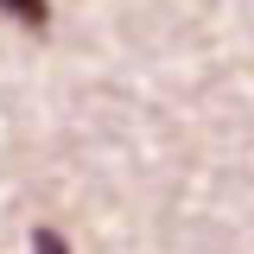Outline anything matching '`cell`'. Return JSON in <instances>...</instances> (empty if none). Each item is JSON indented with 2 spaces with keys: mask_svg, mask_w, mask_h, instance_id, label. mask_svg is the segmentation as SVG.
Returning a JSON list of instances; mask_svg holds the SVG:
<instances>
[{
  "mask_svg": "<svg viewBox=\"0 0 254 254\" xmlns=\"http://www.w3.org/2000/svg\"><path fill=\"white\" fill-rule=\"evenodd\" d=\"M0 13L19 19L26 32H45V26H51V0H0Z\"/></svg>",
  "mask_w": 254,
  "mask_h": 254,
  "instance_id": "1",
  "label": "cell"
},
{
  "mask_svg": "<svg viewBox=\"0 0 254 254\" xmlns=\"http://www.w3.org/2000/svg\"><path fill=\"white\" fill-rule=\"evenodd\" d=\"M32 254H70V248H64L58 229H38V235H32Z\"/></svg>",
  "mask_w": 254,
  "mask_h": 254,
  "instance_id": "2",
  "label": "cell"
}]
</instances>
